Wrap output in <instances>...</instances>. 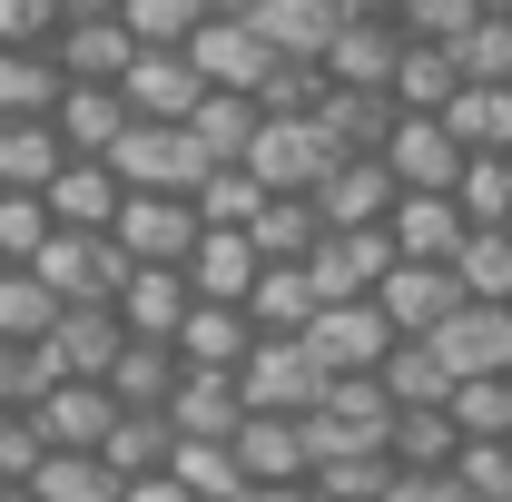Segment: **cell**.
I'll return each instance as SVG.
<instances>
[{
  "instance_id": "6da1fadb",
  "label": "cell",
  "mask_w": 512,
  "mask_h": 502,
  "mask_svg": "<svg viewBox=\"0 0 512 502\" xmlns=\"http://www.w3.org/2000/svg\"><path fill=\"white\" fill-rule=\"evenodd\" d=\"M335 128L316 119V109H266V128H256V148H247V168L266 178V188H306L316 197L325 178H335Z\"/></svg>"
},
{
  "instance_id": "7a4b0ae2",
  "label": "cell",
  "mask_w": 512,
  "mask_h": 502,
  "mask_svg": "<svg viewBox=\"0 0 512 502\" xmlns=\"http://www.w3.org/2000/svg\"><path fill=\"white\" fill-rule=\"evenodd\" d=\"M325 384H335V375L316 365L306 335H266V325H256L247 365H237V394H247V404H266V414H316Z\"/></svg>"
},
{
  "instance_id": "3957f363",
  "label": "cell",
  "mask_w": 512,
  "mask_h": 502,
  "mask_svg": "<svg viewBox=\"0 0 512 502\" xmlns=\"http://www.w3.org/2000/svg\"><path fill=\"white\" fill-rule=\"evenodd\" d=\"M197 197L188 188H128V207L109 217V237L128 247V266H188V247H197Z\"/></svg>"
},
{
  "instance_id": "277c9868",
  "label": "cell",
  "mask_w": 512,
  "mask_h": 502,
  "mask_svg": "<svg viewBox=\"0 0 512 502\" xmlns=\"http://www.w3.org/2000/svg\"><path fill=\"white\" fill-rule=\"evenodd\" d=\"M109 158H119L128 188H188V197H197V178L217 168V158H207V138H197L188 119H128V138L109 148Z\"/></svg>"
},
{
  "instance_id": "5b68a950",
  "label": "cell",
  "mask_w": 512,
  "mask_h": 502,
  "mask_svg": "<svg viewBox=\"0 0 512 502\" xmlns=\"http://www.w3.org/2000/svg\"><path fill=\"white\" fill-rule=\"evenodd\" d=\"M375 306L394 335H434L453 306H463V276H453V256H394L375 276Z\"/></svg>"
},
{
  "instance_id": "8992f818",
  "label": "cell",
  "mask_w": 512,
  "mask_h": 502,
  "mask_svg": "<svg viewBox=\"0 0 512 502\" xmlns=\"http://www.w3.org/2000/svg\"><path fill=\"white\" fill-rule=\"evenodd\" d=\"M188 60L207 69V89H256V79L286 60V50H276V40L256 30L247 10H207V20L188 30Z\"/></svg>"
},
{
  "instance_id": "52a82bcc",
  "label": "cell",
  "mask_w": 512,
  "mask_h": 502,
  "mask_svg": "<svg viewBox=\"0 0 512 502\" xmlns=\"http://www.w3.org/2000/svg\"><path fill=\"white\" fill-rule=\"evenodd\" d=\"M306 345H316L325 375H365V365H384V345H394V325H384L375 296H325L316 315H306Z\"/></svg>"
},
{
  "instance_id": "ba28073f",
  "label": "cell",
  "mask_w": 512,
  "mask_h": 502,
  "mask_svg": "<svg viewBox=\"0 0 512 502\" xmlns=\"http://www.w3.org/2000/svg\"><path fill=\"white\" fill-rule=\"evenodd\" d=\"M128 109L138 119H188L197 99H207V69L188 60V40H138V60L119 69Z\"/></svg>"
},
{
  "instance_id": "9c48e42d",
  "label": "cell",
  "mask_w": 512,
  "mask_h": 502,
  "mask_svg": "<svg viewBox=\"0 0 512 502\" xmlns=\"http://www.w3.org/2000/svg\"><path fill=\"white\" fill-rule=\"evenodd\" d=\"M463 138H453V119L444 109H404L394 119V138H384V168H394V188H453L463 178Z\"/></svg>"
},
{
  "instance_id": "30bf717a",
  "label": "cell",
  "mask_w": 512,
  "mask_h": 502,
  "mask_svg": "<svg viewBox=\"0 0 512 502\" xmlns=\"http://www.w3.org/2000/svg\"><path fill=\"white\" fill-rule=\"evenodd\" d=\"M394 60H404L394 10H345L335 40H325V79H345V89H394Z\"/></svg>"
},
{
  "instance_id": "8fae6325",
  "label": "cell",
  "mask_w": 512,
  "mask_h": 502,
  "mask_svg": "<svg viewBox=\"0 0 512 502\" xmlns=\"http://www.w3.org/2000/svg\"><path fill=\"white\" fill-rule=\"evenodd\" d=\"M453 375H503L512 365V296H463V306L434 325Z\"/></svg>"
},
{
  "instance_id": "7c38bea8",
  "label": "cell",
  "mask_w": 512,
  "mask_h": 502,
  "mask_svg": "<svg viewBox=\"0 0 512 502\" xmlns=\"http://www.w3.org/2000/svg\"><path fill=\"white\" fill-rule=\"evenodd\" d=\"M394 266V227H325L316 256H306V276H316V296H375V276Z\"/></svg>"
},
{
  "instance_id": "4fadbf2b",
  "label": "cell",
  "mask_w": 512,
  "mask_h": 502,
  "mask_svg": "<svg viewBox=\"0 0 512 502\" xmlns=\"http://www.w3.org/2000/svg\"><path fill=\"white\" fill-rule=\"evenodd\" d=\"M119 345H128V325H119L109 296H69L60 325L40 335V355H50L60 375H109V355H119Z\"/></svg>"
},
{
  "instance_id": "5bb4252c",
  "label": "cell",
  "mask_w": 512,
  "mask_h": 502,
  "mask_svg": "<svg viewBox=\"0 0 512 502\" xmlns=\"http://www.w3.org/2000/svg\"><path fill=\"white\" fill-rule=\"evenodd\" d=\"M50 119H60V138L79 148V158H109V148L128 138V119H138V109H128V89H119V79H69Z\"/></svg>"
},
{
  "instance_id": "9a60e30c",
  "label": "cell",
  "mask_w": 512,
  "mask_h": 502,
  "mask_svg": "<svg viewBox=\"0 0 512 502\" xmlns=\"http://www.w3.org/2000/svg\"><path fill=\"white\" fill-rule=\"evenodd\" d=\"M30 414H40L50 443H99L109 424H119V394H109V375H50Z\"/></svg>"
},
{
  "instance_id": "2e32d148",
  "label": "cell",
  "mask_w": 512,
  "mask_h": 502,
  "mask_svg": "<svg viewBox=\"0 0 512 502\" xmlns=\"http://www.w3.org/2000/svg\"><path fill=\"white\" fill-rule=\"evenodd\" d=\"M40 197H50V217H60V227H109V217L128 207V178H119V158H79V148H69L60 178H50Z\"/></svg>"
},
{
  "instance_id": "e0dca14e",
  "label": "cell",
  "mask_w": 512,
  "mask_h": 502,
  "mask_svg": "<svg viewBox=\"0 0 512 502\" xmlns=\"http://www.w3.org/2000/svg\"><path fill=\"white\" fill-rule=\"evenodd\" d=\"M384 227H394V256H453L473 217H463V197H453V188H394Z\"/></svg>"
},
{
  "instance_id": "ac0fdd59",
  "label": "cell",
  "mask_w": 512,
  "mask_h": 502,
  "mask_svg": "<svg viewBox=\"0 0 512 502\" xmlns=\"http://www.w3.org/2000/svg\"><path fill=\"white\" fill-rule=\"evenodd\" d=\"M109 306H119L128 335H178V325H188V306H197V286H188V266H128Z\"/></svg>"
},
{
  "instance_id": "d6986e66",
  "label": "cell",
  "mask_w": 512,
  "mask_h": 502,
  "mask_svg": "<svg viewBox=\"0 0 512 502\" xmlns=\"http://www.w3.org/2000/svg\"><path fill=\"white\" fill-rule=\"evenodd\" d=\"M69 69L50 40H30V30H0V119H20V109H60Z\"/></svg>"
},
{
  "instance_id": "ffe728a7",
  "label": "cell",
  "mask_w": 512,
  "mask_h": 502,
  "mask_svg": "<svg viewBox=\"0 0 512 502\" xmlns=\"http://www.w3.org/2000/svg\"><path fill=\"white\" fill-rule=\"evenodd\" d=\"M50 50H60L69 79H119V69L138 60V30H128L119 10H89V20H60V30H50Z\"/></svg>"
},
{
  "instance_id": "44dd1931",
  "label": "cell",
  "mask_w": 512,
  "mask_h": 502,
  "mask_svg": "<svg viewBox=\"0 0 512 502\" xmlns=\"http://www.w3.org/2000/svg\"><path fill=\"white\" fill-rule=\"evenodd\" d=\"M325 227H375L384 207H394V168H384L375 148H355V158H335V178L316 188Z\"/></svg>"
},
{
  "instance_id": "7402d4cb",
  "label": "cell",
  "mask_w": 512,
  "mask_h": 502,
  "mask_svg": "<svg viewBox=\"0 0 512 502\" xmlns=\"http://www.w3.org/2000/svg\"><path fill=\"white\" fill-rule=\"evenodd\" d=\"M316 119L335 128L345 158H355V148H375V158H384V138H394V119H404V99H394V89H345V79H325Z\"/></svg>"
},
{
  "instance_id": "603a6c76",
  "label": "cell",
  "mask_w": 512,
  "mask_h": 502,
  "mask_svg": "<svg viewBox=\"0 0 512 502\" xmlns=\"http://www.w3.org/2000/svg\"><path fill=\"white\" fill-rule=\"evenodd\" d=\"M227 443H237L247 483H276V473H306V414H266V404H247Z\"/></svg>"
},
{
  "instance_id": "cb8c5ba5",
  "label": "cell",
  "mask_w": 512,
  "mask_h": 502,
  "mask_svg": "<svg viewBox=\"0 0 512 502\" xmlns=\"http://www.w3.org/2000/svg\"><path fill=\"white\" fill-rule=\"evenodd\" d=\"M69 158V138L50 109H20V119H0V188H50Z\"/></svg>"
},
{
  "instance_id": "d4e9b609",
  "label": "cell",
  "mask_w": 512,
  "mask_h": 502,
  "mask_svg": "<svg viewBox=\"0 0 512 502\" xmlns=\"http://www.w3.org/2000/svg\"><path fill=\"white\" fill-rule=\"evenodd\" d=\"M316 276H306V256H266L256 266V286H247V315L266 325V335H306V315H316Z\"/></svg>"
},
{
  "instance_id": "484cf974",
  "label": "cell",
  "mask_w": 512,
  "mask_h": 502,
  "mask_svg": "<svg viewBox=\"0 0 512 502\" xmlns=\"http://www.w3.org/2000/svg\"><path fill=\"white\" fill-rule=\"evenodd\" d=\"M178 375H188L178 335H128L119 355H109V394H119V404H168Z\"/></svg>"
},
{
  "instance_id": "4316f807",
  "label": "cell",
  "mask_w": 512,
  "mask_h": 502,
  "mask_svg": "<svg viewBox=\"0 0 512 502\" xmlns=\"http://www.w3.org/2000/svg\"><path fill=\"white\" fill-rule=\"evenodd\" d=\"M247 345H256V315L237 296H197L188 325H178V355L188 365H247Z\"/></svg>"
},
{
  "instance_id": "83f0119b",
  "label": "cell",
  "mask_w": 512,
  "mask_h": 502,
  "mask_svg": "<svg viewBox=\"0 0 512 502\" xmlns=\"http://www.w3.org/2000/svg\"><path fill=\"white\" fill-rule=\"evenodd\" d=\"M384 443H394V463H404V473H453L463 424H453V404H394Z\"/></svg>"
},
{
  "instance_id": "f1b7e54d",
  "label": "cell",
  "mask_w": 512,
  "mask_h": 502,
  "mask_svg": "<svg viewBox=\"0 0 512 502\" xmlns=\"http://www.w3.org/2000/svg\"><path fill=\"white\" fill-rule=\"evenodd\" d=\"M99 453H109L119 473H168V463H178V414H168V404H119V424L99 434Z\"/></svg>"
},
{
  "instance_id": "f546056e",
  "label": "cell",
  "mask_w": 512,
  "mask_h": 502,
  "mask_svg": "<svg viewBox=\"0 0 512 502\" xmlns=\"http://www.w3.org/2000/svg\"><path fill=\"white\" fill-rule=\"evenodd\" d=\"M256 266H266V256H256L247 227H197V247H188V286H197V296H237V306H247Z\"/></svg>"
},
{
  "instance_id": "4dcf8cb0",
  "label": "cell",
  "mask_w": 512,
  "mask_h": 502,
  "mask_svg": "<svg viewBox=\"0 0 512 502\" xmlns=\"http://www.w3.org/2000/svg\"><path fill=\"white\" fill-rule=\"evenodd\" d=\"M168 414H178V434H237V414H247L237 365H188L178 394H168Z\"/></svg>"
},
{
  "instance_id": "1f68e13d",
  "label": "cell",
  "mask_w": 512,
  "mask_h": 502,
  "mask_svg": "<svg viewBox=\"0 0 512 502\" xmlns=\"http://www.w3.org/2000/svg\"><path fill=\"white\" fill-rule=\"evenodd\" d=\"M375 375H384L394 404H453V365H444V345H434V335H394Z\"/></svg>"
},
{
  "instance_id": "d6a6232c",
  "label": "cell",
  "mask_w": 512,
  "mask_h": 502,
  "mask_svg": "<svg viewBox=\"0 0 512 502\" xmlns=\"http://www.w3.org/2000/svg\"><path fill=\"white\" fill-rule=\"evenodd\" d=\"M453 89H463V60H453V40H414V30H404L394 99H404V109H453Z\"/></svg>"
},
{
  "instance_id": "836d02e7",
  "label": "cell",
  "mask_w": 512,
  "mask_h": 502,
  "mask_svg": "<svg viewBox=\"0 0 512 502\" xmlns=\"http://www.w3.org/2000/svg\"><path fill=\"white\" fill-rule=\"evenodd\" d=\"M188 128L207 138V158H247L256 128H266V99H256V89H207L188 109Z\"/></svg>"
},
{
  "instance_id": "e575fe53",
  "label": "cell",
  "mask_w": 512,
  "mask_h": 502,
  "mask_svg": "<svg viewBox=\"0 0 512 502\" xmlns=\"http://www.w3.org/2000/svg\"><path fill=\"white\" fill-rule=\"evenodd\" d=\"M60 306L69 296L40 276V266H0V335H10V345H40V335L60 325Z\"/></svg>"
},
{
  "instance_id": "d590c367",
  "label": "cell",
  "mask_w": 512,
  "mask_h": 502,
  "mask_svg": "<svg viewBox=\"0 0 512 502\" xmlns=\"http://www.w3.org/2000/svg\"><path fill=\"white\" fill-rule=\"evenodd\" d=\"M247 20L286 50V60H325V40H335V20H345V10H335V0H256Z\"/></svg>"
},
{
  "instance_id": "8d00e7d4",
  "label": "cell",
  "mask_w": 512,
  "mask_h": 502,
  "mask_svg": "<svg viewBox=\"0 0 512 502\" xmlns=\"http://www.w3.org/2000/svg\"><path fill=\"white\" fill-rule=\"evenodd\" d=\"M197 502H237L247 493V463H237V443L227 434H178V463H168Z\"/></svg>"
},
{
  "instance_id": "74e56055",
  "label": "cell",
  "mask_w": 512,
  "mask_h": 502,
  "mask_svg": "<svg viewBox=\"0 0 512 502\" xmlns=\"http://www.w3.org/2000/svg\"><path fill=\"white\" fill-rule=\"evenodd\" d=\"M453 276H463V296H512V217H493V227H463Z\"/></svg>"
},
{
  "instance_id": "f35d334b",
  "label": "cell",
  "mask_w": 512,
  "mask_h": 502,
  "mask_svg": "<svg viewBox=\"0 0 512 502\" xmlns=\"http://www.w3.org/2000/svg\"><path fill=\"white\" fill-rule=\"evenodd\" d=\"M256 207H266V178H256L247 158H217V168L197 178V217H207V227H247Z\"/></svg>"
},
{
  "instance_id": "ab89813d",
  "label": "cell",
  "mask_w": 512,
  "mask_h": 502,
  "mask_svg": "<svg viewBox=\"0 0 512 502\" xmlns=\"http://www.w3.org/2000/svg\"><path fill=\"white\" fill-rule=\"evenodd\" d=\"M453 60H463V79H512V0H483V10L463 20Z\"/></svg>"
},
{
  "instance_id": "60d3db41",
  "label": "cell",
  "mask_w": 512,
  "mask_h": 502,
  "mask_svg": "<svg viewBox=\"0 0 512 502\" xmlns=\"http://www.w3.org/2000/svg\"><path fill=\"white\" fill-rule=\"evenodd\" d=\"M453 197H463V217H473V227L512 217V158H503V148H473V158H463V178H453Z\"/></svg>"
},
{
  "instance_id": "b9f144b4",
  "label": "cell",
  "mask_w": 512,
  "mask_h": 502,
  "mask_svg": "<svg viewBox=\"0 0 512 502\" xmlns=\"http://www.w3.org/2000/svg\"><path fill=\"white\" fill-rule=\"evenodd\" d=\"M50 227H60V217H50V197H40V188H0V266H30Z\"/></svg>"
},
{
  "instance_id": "7bdbcfd3",
  "label": "cell",
  "mask_w": 512,
  "mask_h": 502,
  "mask_svg": "<svg viewBox=\"0 0 512 502\" xmlns=\"http://www.w3.org/2000/svg\"><path fill=\"white\" fill-rule=\"evenodd\" d=\"M453 424L463 434H512V365L503 375H453Z\"/></svg>"
},
{
  "instance_id": "ee69618b",
  "label": "cell",
  "mask_w": 512,
  "mask_h": 502,
  "mask_svg": "<svg viewBox=\"0 0 512 502\" xmlns=\"http://www.w3.org/2000/svg\"><path fill=\"white\" fill-rule=\"evenodd\" d=\"M40 463H50V434H40V414H30V404H10V414H0V483H30Z\"/></svg>"
},
{
  "instance_id": "f6af8a7d",
  "label": "cell",
  "mask_w": 512,
  "mask_h": 502,
  "mask_svg": "<svg viewBox=\"0 0 512 502\" xmlns=\"http://www.w3.org/2000/svg\"><path fill=\"white\" fill-rule=\"evenodd\" d=\"M119 20L138 40H188L197 20H207V0H119Z\"/></svg>"
},
{
  "instance_id": "bcb514c9",
  "label": "cell",
  "mask_w": 512,
  "mask_h": 502,
  "mask_svg": "<svg viewBox=\"0 0 512 502\" xmlns=\"http://www.w3.org/2000/svg\"><path fill=\"white\" fill-rule=\"evenodd\" d=\"M256 99H266V109H316L325 99V60H276L256 79Z\"/></svg>"
},
{
  "instance_id": "7dc6e473",
  "label": "cell",
  "mask_w": 512,
  "mask_h": 502,
  "mask_svg": "<svg viewBox=\"0 0 512 502\" xmlns=\"http://www.w3.org/2000/svg\"><path fill=\"white\" fill-rule=\"evenodd\" d=\"M473 10H483V0H394V20H404L414 40H463Z\"/></svg>"
},
{
  "instance_id": "c3c4849f",
  "label": "cell",
  "mask_w": 512,
  "mask_h": 502,
  "mask_svg": "<svg viewBox=\"0 0 512 502\" xmlns=\"http://www.w3.org/2000/svg\"><path fill=\"white\" fill-rule=\"evenodd\" d=\"M119 502H197V493L178 483V473H128V483H119Z\"/></svg>"
},
{
  "instance_id": "681fc988",
  "label": "cell",
  "mask_w": 512,
  "mask_h": 502,
  "mask_svg": "<svg viewBox=\"0 0 512 502\" xmlns=\"http://www.w3.org/2000/svg\"><path fill=\"white\" fill-rule=\"evenodd\" d=\"M237 502H325V493L306 483V473H276V483H247Z\"/></svg>"
},
{
  "instance_id": "f907efd6",
  "label": "cell",
  "mask_w": 512,
  "mask_h": 502,
  "mask_svg": "<svg viewBox=\"0 0 512 502\" xmlns=\"http://www.w3.org/2000/svg\"><path fill=\"white\" fill-rule=\"evenodd\" d=\"M60 20H89V10H119V0H50Z\"/></svg>"
},
{
  "instance_id": "816d5d0a",
  "label": "cell",
  "mask_w": 512,
  "mask_h": 502,
  "mask_svg": "<svg viewBox=\"0 0 512 502\" xmlns=\"http://www.w3.org/2000/svg\"><path fill=\"white\" fill-rule=\"evenodd\" d=\"M0 502H40V483H0Z\"/></svg>"
},
{
  "instance_id": "f5cc1de1",
  "label": "cell",
  "mask_w": 512,
  "mask_h": 502,
  "mask_svg": "<svg viewBox=\"0 0 512 502\" xmlns=\"http://www.w3.org/2000/svg\"><path fill=\"white\" fill-rule=\"evenodd\" d=\"M335 10H394V0H335Z\"/></svg>"
},
{
  "instance_id": "db71d44e",
  "label": "cell",
  "mask_w": 512,
  "mask_h": 502,
  "mask_svg": "<svg viewBox=\"0 0 512 502\" xmlns=\"http://www.w3.org/2000/svg\"><path fill=\"white\" fill-rule=\"evenodd\" d=\"M207 10H256V0H207Z\"/></svg>"
},
{
  "instance_id": "11a10c76",
  "label": "cell",
  "mask_w": 512,
  "mask_h": 502,
  "mask_svg": "<svg viewBox=\"0 0 512 502\" xmlns=\"http://www.w3.org/2000/svg\"><path fill=\"white\" fill-rule=\"evenodd\" d=\"M0 414H10V404H0Z\"/></svg>"
},
{
  "instance_id": "9f6ffc18",
  "label": "cell",
  "mask_w": 512,
  "mask_h": 502,
  "mask_svg": "<svg viewBox=\"0 0 512 502\" xmlns=\"http://www.w3.org/2000/svg\"><path fill=\"white\" fill-rule=\"evenodd\" d=\"M503 158H512V148H503Z\"/></svg>"
},
{
  "instance_id": "6f0895ef",
  "label": "cell",
  "mask_w": 512,
  "mask_h": 502,
  "mask_svg": "<svg viewBox=\"0 0 512 502\" xmlns=\"http://www.w3.org/2000/svg\"><path fill=\"white\" fill-rule=\"evenodd\" d=\"M503 502H512V493H503Z\"/></svg>"
}]
</instances>
